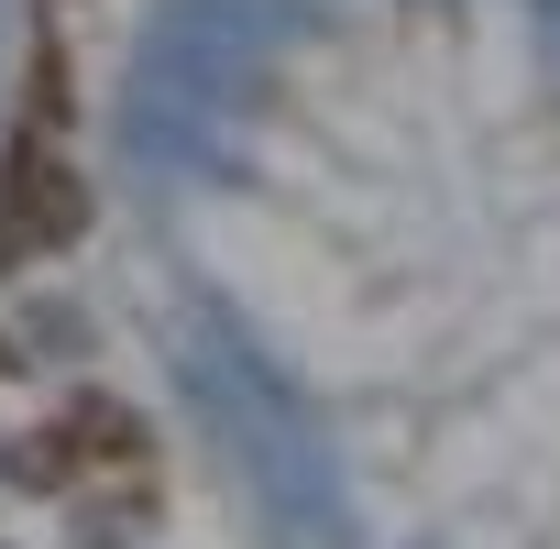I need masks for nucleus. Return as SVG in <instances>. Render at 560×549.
Here are the masks:
<instances>
[{"instance_id": "nucleus-1", "label": "nucleus", "mask_w": 560, "mask_h": 549, "mask_svg": "<svg viewBox=\"0 0 560 549\" xmlns=\"http://www.w3.org/2000/svg\"><path fill=\"white\" fill-rule=\"evenodd\" d=\"M143 462V429L110 407V396H67L23 451H12V472L34 483V494H78V483H110V472H132Z\"/></svg>"}]
</instances>
